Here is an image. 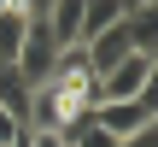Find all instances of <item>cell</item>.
Wrapping results in <instances>:
<instances>
[{"mask_svg": "<svg viewBox=\"0 0 158 147\" xmlns=\"http://www.w3.org/2000/svg\"><path fill=\"white\" fill-rule=\"evenodd\" d=\"M158 77V53H129V59H117L106 77H94V100L88 106H106V100H135V94H147Z\"/></svg>", "mask_w": 158, "mask_h": 147, "instance_id": "cell-1", "label": "cell"}, {"mask_svg": "<svg viewBox=\"0 0 158 147\" xmlns=\"http://www.w3.org/2000/svg\"><path fill=\"white\" fill-rule=\"evenodd\" d=\"M29 88H35V82H29L18 65H0V112H6V118L23 124V112H29Z\"/></svg>", "mask_w": 158, "mask_h": 147, "instance_id": "cell-4", "label": "cell"}, {"mask_svg": "<svg viewBox=\"0 0 158 147\" xmlns=\"http://www.w3.org/2000/svg\"><path fill=\"white\" fill-rule=\"evenodd\" d=\"M53 59H59V41H53V29H47V18H29L23 24V41H18V71L29 77V82H47L53 77Z\"/></svg>", "mask_w": 158, "mask_h": 147, "instance_id": "cell-3", "label": "cell"}, {"mask_svg": "<svg viewBox=\"0 0 158 147\" xmlns=\"http://www.w3.org/2000/svg\"><path fill=\"white\" fill-rule=\"evenodd\" d=\"M29 147H64V141H59L53 130H29Z\"/></svg>", "mask_w": 158, "mask_h": 147, "instance_id": "cell-8", "label": "cell"}, {"mask_svg": "<svg viewBox=\"0 0 158 147\" xmlns=\"http://www.w3.org/2000/svg\"><path fill=\"white\" fill-rule=\"evenodd\" d=\"M18 130H23V124H18V118H6V112H0V147L12 141V136H18Z\"/></svg>", "mask_w": 158, "mask_h": 147, "instance_id": "cell-9", "label": "cell"}, {"mask_svg": "<svg viewBox=\"0 0 158 147\" xmlns=\"http://www.w3.org/2000/svg\"><path fill=\"white\" fill-rule=\"evenodd\" d=\"M147 6H152V0H123V12H147Z\"/></svg>", "mask_w": 158, "mask_h": 147, "instance_id": "cell-10", "label": "cell"}, {"mask_svg": "<svg viewBox=\"0 0 158 147\" xmlns=\"http://www.w3.org/2000/svg\"><path fill=\"white\" fill-rule=\"evenodd\" d=\"M117 18H123V0H88V6H82V35H76V41H94V35L111 29Z\"/></svg>", "mask_w": 158, "mask_h": 147, "instance_id": "cell-6", "label": "cell"}, {"mask_svg": "<svg viewBox=\"0 0 158 147\" xmlns=\"http://www.w3.org/2000/svg\"><path fill=\"white\" fill-rule=\"evenodd\" d=\"M117 147H158V124H152V130H135V136H123Z\"/></svg>", "mask_w": 158, "mask_h": 147, "instance_id": "cell-7", "label": "cell"}, {"mask_svg": "<svg viewBox=\"0 0 158 147\" xmlns=\"http://www.w3.org/2000/svg\"><path fill=\"white\" fill-rule=\"evenodd\" d=\"M82 6H88V0H53V6H47V29H53L59 47H76V35H82Z\"/></svg>", "mask_w": 158, "mask_h": 147, "instance_id": "cell-5", "label": "cell"}, {"mask_svg": "<svg viewBox=\"0 0 158 147\" xmlns=\"http://www.w3.org/2000/svg\"><path fill=\"white\" fill-rule=\"evenodd\" d=\"M94 118H100V130H111L117 141L123 136H135V130H152L158 124V82L147 94H135V100H106V106H88Z\"/></svg>", "mask_w": 158, "mask_h": 147, "instance_id": "cell-2", "label": "cell"}]
</instances>
